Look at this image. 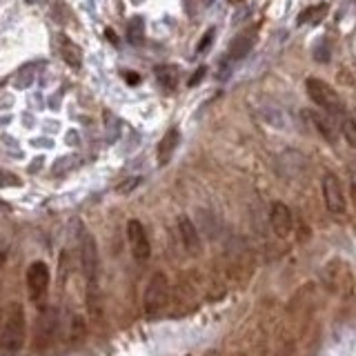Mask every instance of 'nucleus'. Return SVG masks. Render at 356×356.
<instances>
[{
    "label": "nucleus",
    "mask_w": 356,
    "mask_h": 356,
    "mask_svg": "<svg viewBox=\"0 0 356 356\" xmlns=\"http://www.w3.org/2000/svg\"><path fill=\"white\" fill-rule=\"evenodd\" d=\"M7 185H20V178L9 172H0V187H7Z\"/></svg>",
    "instance_id": "aec40b11"
},
{
    "label": "nucleus",
    "mask_w": 356,
    "mask_h": 356,
    "mask_svg": "<svg viewBox=\"0 0 356 356\" xmlns=\"http://www.w3.org/2000/svg\"><path fill=\"white\" fill-rule=\"evenodd\" d=\"M270 225L278 238H287L294 229L292 211H289V207L285 203H281V200H276V203H272V207H270Z\"/></svg>",
    "instance_id": "6e6552de"
},
{
    "label": "nucleus",
    "mask_w": 356,
    "mask_h": 356,
    "mask_svg": "<svg viewBox=\"0 0 356 356\" xmlns=\"http://www.w3.org/2000/svg\"><path fill=\"white\" fill-rule=\"evenodd\" d=\"M178 143H181V131H178V127H172V129H167V134L161 138L159 143V152H156V159H159V165L165 167V165H170L172 161V156L178 147Z\"/></svg>",
    "instance_id": "9d476101"
},
{
    "label": "nucleus",
    "mask_w": 356,
    "mask_h": 356,
    "mask_svg": "<svg viewBox=\"0 0 356 356\" xmlns=\"http://www.w3.org/2000/svg\"><path fill=\"white\" fill-rule=\"evenodd\" d=\"M127 241H129V250L134 254V259L140 261V263L149 259L152 245H149V236H147V232H145L140 220L131 218L127 222Z\"/></svg>",
    "instance_id": "0eeeda50"
},
{
    "label": "nucleus",
    "mask_w": 356,
    "mask_h": 356,
    "mask_svg": "<svg viewBox=\"0 0 356 356\" xmlns=\"http://www.w3.org/2000/svg\"><path fill=\"white\" fill-rule=\"evenodd\" d=\"M27 294L31 300H40L44 294H47L49 289V283H51V272L47 263L42 261H33L29 267H27Z\"/></svg>",
    "instance_id": "39448f33"
},
{
    "label": "nucleus",
    "mask_w": 356,
    "mask_h": 356,
    "mask_svg": "<svg viewBox=\"0 0 356 356\" xmlns=\"http://www.w3.org/2000/svg\"><path fill=\"white\" fill-rule=\"evenodd\" d=\"M305 89H307L309 98L314 100V103H316L321 109H325L327 114H334V116H337V114H339V116L345 114L343 100L339 98V94L334 92V89H332L325 81H321V78H307Z\"/></svg>",
    "instance_id": "20e7f679"
},
{
    "label": "nucleus",
    "mask_w": 356,
    "mask_h": 356,
    "mask_svg": "<svg viewBox=\"0 0 356 356\" xmlns=\"http://www.w3.org/2000/svg\"><path fill=\"white\" fill-rule=\"evenodd\" d=\"M27 337V321H25V307L20 303H9L5 309L3 330H0V345L9 356H16Z\"/></svg>",
    "instance_id": "f03ea898"
},
{
    "label": "nucleus",
    "mask_w": 356,
    "mask_h": 356,
    "mask_svg": "<svg viewBox=\"0 0 356 356\" xmlns=\"http://www.w3.org/2000/svg\"><path fill=\"white\" fill-rule=\"evenodd\" d=\"M60 56L65 58V63L74 67V70H78V67L83 65V51L81 47H78L76 42H72L70 38H60Z\"/></svg>",
    "instance_id": "f8f14e48"
},
{
    "label": "nucleus",
    "mask_w": 356,
    "mask_h": 356,
    "mask_svg": "<svg viewBox=\"0 0 356 356\" xmlns=\"http://www.w3.org/2000/svg\"><path fill=\"white\" fill-rule=\"evenodd\" d=\"M140 183V178H129V181H125L122 185H118V194H129L134 187H136Z\"/></svg>",
    "instance_id": "4be33fe9"
},
{
    "label": "nucleus",
    "mask_w": 356,
    "mask_h": 356,
    "mask_svg": "<svg viewBox=\"0 0 356 356\" xmlns=\"http://www.w3.org/2000/svg\"><path fill=\"white\" fill-rule=\"evenodd\" d=\"M205 72H207V67H198V72L194 74V78H189V87H194V85H198L200 81H203Z\"/></svg>",
    "instance_id": "b1692460"
},
{
    "label": "nucleus",
    "mask_w": 356,
    "mask_h": 356,
    "mask_svg": "<svg viewBox=\"0 0 356 356\" xmlns=\"http://www.w3.org/2000/svg\"><path fill=\"white\" fill-rule=\"evenodd\" d=\"M211 38H214V29H209L207 33H205V36L203 38H200V44H198V51H205L207 47H209V42H211Z\"/></svg>",
    "instance_id": "5701e85b"
},
{
    "label": "nucleus",
    "mask_w": 356,
    "mask_h": 356,
    "mask_svg": "<svg viewBox=\"0 0 356 356\" xmlns=\"http://www.w3.org/2000/svg\"><path fill=\"white\" fill-rule=\"evenodd\" d=\"M0 209H9V205L5 203V200H0Z\"/></svg>",
    "instance_id": "bb28decb"
},
{
    "label": "nucleus",
    "mask_w": 356,
    "mask_h": 356,
    "mask_svg": "<svg viewBox=\"0 0 356 356\" xmlns=\"http://www.w3.org/2000/svg\"><path fill=\"white\" fill-rule=\"evenodd\" d=\"M178 236H181V243L189 256L200 254V234L189 216L178 218Z\"/></svg>",
    "instance_id": "1a4fd4ad"
},
{
    "label": "nucleus",
    "mask_w": 356,
    "mask_h": 356,
    "mask_svg": "<svg viewBox=\"0 0 356 356\" xmlns=\"http://www.w3.org/2000/svg\"><path fill=\"white\" fill-rule=\"evenodd\" d=\"M323 198H325V207L330 214H334V216L345 214L348 203H345L341 181L334 174H325V178H323Z\"/></svg>",
    "instance_id": "423d86ee"
},
{
    "label": "nucleus",
    "mask_w": 356,
    "mask_h": 356,
    "mask_svg": "<svg viewBox=\"0 0 356 356\" xmlns=\"http://www.w3.org/2000/svg\"><path fill=\"white\" fill-rule=\"evenodd\" d=\"M209 3H211V0H205V5H209Z\"/></svg>",
    "instance_id": "cd10ccee"
},
{
    "label": "nucleus",
    "mask_w": 356,
    "mask_h": 356,
    "mask_svg": "<svg viewBox=\"0 0 356 356\" xmlns=\"http://www.w3.org/2000/svg\"><path fill=\"white\" fill-rule=\"evenodd\" d=\"M143 36H145V22L140 16H134L127 25V38L131 44H140L143 42Z\"/></svg>",
    "instance_id": "a211bd4d"
},
{
    "label": "nucleus",
    "mask_w": 356,
    "mask_h": 356,
    "mask_svg": "<svg viewBox=\"0 0 356 356\" xmlns=\"http://www.w3.org/2000/svg\"><path fill=\"white\" fill-rule=\"evenodd\" d=\"M33 81H36V65L33 63H27V65H22L20 70L16 72V76H14V87L16 89H25V87H29Z\"/></svg>",
    "instance_id": "f3484780"
},
{
    "label": "nucleus",
    "mask_w": 356,
    "mask_h": 356,
    "mask_svg": "<svg viewBox=\"0 0 356 356\" xmlns=\"http://www.w3.org/2000/svg\"><path fill=\"white\" fill-rule=\"evenodd\" d=\"M327 3H318V5H312L307 9L300 11V16H298V22L300 25H318V22L327 16Z\"/></svg>",
    "instance_id": "ddd939ff"
},
{
    "label": "nucleus",
    "mask_w": 356,
    "mask_h": 356,
    "mask_svg": "<svg viewBox=\"0 0 356 356\" xmlns=\"http://www.w3.org/2000/svg\"><path fill=\"white\" fill-rule=\"evenodd\" d=\"M127 81H129L131 85H136V83H138V78H136V74H131V72H129V74H127Z\"/></svg>",
    "instance_id": "a878e982"
},
{
    "label": "nucleus",
    "mask_w": 356,
    "mask_h": 356,
    "mask_svg": "<svg viewBox=\"0 0 356 356\" xmlns=\"http://www.w3.org/2000/svg\"><path fill=\"white\" fill-rule=\"evenodd\" d=\"M343 136H345V140H348L350 147H354L356 145V122L352 118H348L343 122Z\"/></svg>",
    "instance_id": "6ab92c4d"
},
{
    "label": "nucleus",
    "mask_w": 356,
    "mask_h": 356,
    "mask_svg": "<svg viewBox=\"0 0 356 356\" xmlns=\"http://www.w3.org/2000/svg\"><path fill=\"white\" fill-rule=\"evenodd\" d=\"M167 300H170V281L163 272H156L152 274L143 296V309L147 318H159L167 307Z\"/></svg>",
    "instance_id": "7ed1b4c3"
},
{
    "label": "nucleus",
    "mask_w": 356,
    "mask_h": 356,
    "mask_svg": "<svg viewBox=\"0 0 356 356\" xmlns=\"http://www.w3.org/2000/svg\"><path fill=\"white\" fill-rule=\"evenodd\" d=\"M254 42H256V31L252 29H248V31H243V33H238L236 38L232 40V44H229V58L232 60H241V58H245V56L250 54V49L254 47Z\"/></svg>",
    "instance_id": "9b49d317"
},
{
    "label": "nucleus",
    "mask_w": 356,
    "mask_h": 356,
    "mask_svg": "<svg viewBox=\"0 0 356 356\" xmlns=\"http://www.w3.org/2000/svg\"><path fill=\"white\" fill-rule=\"evenodd\" d=\"M185 5H187V7H185V9H187V14H189V16H194V0H185Z\"/></svg>",
    "instance_id": "393cba45"
},
{
    "label": "nucleus",
    "mask_w": 356,
    "mask_h": 356,
    "mask_svg": "<svg viewBox=\"0 0 356 356\" xmlns=\"http://www.w3.org/2000/svg\"><path fill=\"white\" fill-rule=\"evenodd\" d=\"M78 248H81V267L87 285V309L96 321L103 316V294H100V256L96 238L85 227L78 229Z\"/></svg>",
    "instance_id": "f257e3e1"
},
{
    "label": "nucleus",
    "mask_w": 356,
    "mask_h": 356,
    "mask_svg": "<svg viewBox=\"0 0 356 356\" xmlns=\"http://www.w3.org/2000/svg\"><path fill=\"white\" fill-rule=\"evenodd\" d=\"M314 56H316V60H318V63H327V60H330V47H327V42H323V49L316 44Z\"/></svg>",
    "instance_id": "412c9836"
},
{
    "label": "nucleus",
    "mask_w": 356,
    "mask_h": 356,
    "mask_svg": "<svg viewBox=\"0 0 356 356\" xmlns=\"http://www.w3.org/2000/svg\"><path fill=\"white\" fill-rule=\"evenodd\" d=\"M54 334H56V312L44 309L38 321V337L44 341H51Z\"/></svg>",
    "instance_id": "dca6fc26"
},
{
    "label": "nucleus",
    "mask_w": 356,
    "mask_h": 356,
    "mask_svg": "<svg viewBox=\"0 0 356 356\" xmlns=\"http://www.w3.org/2000/svg\"><path fill=\"white\" fill-rule=\"evenodd\" d=\"M156 78H159L161 87H165L167 92H174L178 85V67L174 65H163L156 70Z\"/></svg>",
    "instance_id": "4468645a"
},
{
    "label": "nucleus",
    "mask_w": 356,
    "mask_h": 356,
    "mask_svg": "<svg viewBox=\"0 0 356 356\" xmlns=\"http://www.w3.org/2000/svg\"><path fill=\"white\" fill-rule=\"evenodd\" d=\"M312 122H314L318 134L325 140H330V143L337 140V127L332 125V120L325 114H321V111H314V114H312Z\"/></svg>",
    "instance_id": "2eb2a0df"
}]
</instances>
